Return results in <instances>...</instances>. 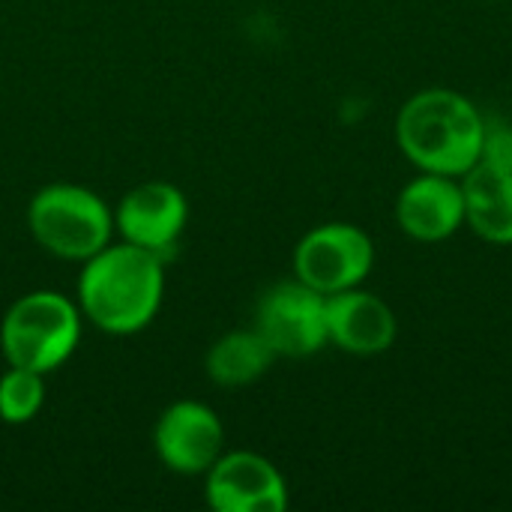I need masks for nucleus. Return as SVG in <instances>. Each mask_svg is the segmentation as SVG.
I'll list each match as a JSON object with an SVG mask.
<instances>
[{"mask_svg": "<svg viewBox=\"0 0 512 512\" xmlns=\"http://www.w3.org/2000/svg\"><path fill=\"white\" fill-rule=\"evenodd\" d=\"M486 117L477 105L444 87L414 93L396 117V141L402 153L429 174L462 177L483 153Z\"/></svg>", "mask_w": 512, "mask_h": 512, "instance_id": "nucleus-2", "label": "nucleus"}, {"mask_svg": "<svg viewBox=\"0 0 512 512\" xmlns=\"http://www.w3.org/2000/svg\"><path fill=\"white\" fill-rule=\"evenodd\" d=\"M276 360V351L258 330H234L207 351V375L219 387H246Z\"/></svg>", "mask_w": 512, "mask_h": 512, "instance_id": "nucleus-13", "label": "nucleus"}, {"mask_svg": "<svg viewBox=\"0 0 512 512\" xmlns=\"http://www.w3.org/2000/svg\"><path fill=\"white\" fill-rule=\"evenodd\" d=\"M225 429L213 408L201 402L171 405L153 432V447L159 462L174 474H207L210 465L222 456Z\"/></svg>", "mask_w": 512, "mask_h": 512, "instance_id": "nucleus-8", "label": "nucleus"}, {"mask_svg": "<svg viewBox=\"0 0 512 512\" xmlns=\"http://www.w3.org/2000/svg\"><path fill=\"white\" fill-rule=\"evenodd\" d=\"M156 252L132 243H108L84 261L78 282L81 312L105 333L129 336L144 330L159 312L165 270Z\"/></svg>", "mask_w": 512, "mask_h": 512, "instance_id": "nucleus-1", "label": "nucleus"}, {"mask_svg": "<svg viewBox=\"0 0 512 512\" xmlns=\"http://www.w3.org/2000/svg\"><path fill=\"white\" fill-rule=\"evenodd\" d=\"M396 222L408 237L420 243H438L453 237L465 225L462 183L447 174L423 171L399 192Z\"/></svg>", "mask_w": 512, "mask_h": 512, "instance_id": "nucleus-10", "label": "nucleus"}, {"mask_svg": "<svg viewBox=\"0 0 512 512\" xmlns=\"http://www.w3.org/2000/svg\"><path fill=\"white\" fill-rule=\"evenodd\" d=\"M480 162H489L495 168H504L512 174V126L501 120H486L483 132V153Z\"/></svg>", "mask_w": 512, "mask_h": 512, "instance_id": "nucleus-15", "label": "nucleus"}, {"mask_svg": "<svg viewBox=\"0 0 512 512\" xmlns=\"http://www.w3.org/2000/svg\"><path fill=\"white\" fill-rule=\"evenodd\" d=\"M81 339L78 306L57 291H33L15 300L0 324V348L9 366L48 375L63 366Z\"/></svg>", "mask_w": 512, "mask_h": 512, "instance_id": "nucleus-3", "label": "nucleus"}, {"mask_svg": "<svg viewBox=\"0 0 512 512\" xmlns=\"http://www.w3.org/2000/svg\"><path fill=\"white\" fill-rule=\"evenodd\" d=\"M375 264L372 237L348 222L312 228L294 249V273L300 282L330 297L357 288Z\"/></svg>", "mask_w": 512, "mask_h": 512, "instance_id": "nucleus-5", "label": "nucleus"}, {"mask_svg": "<svg viewBox=\"0 0 512 512\" xmlns=\"http://www.w3.org/2000/svg\"><path fill=\"white\" fill-rule=\"evenodd\" d=\"M186 219L189 204L183 192L162 180L135 186L114 210V228L123 234V240L150 249L159 258H165L177 246Z\"/></svg>", "mask_w": 512, "mask_h": 512, "instance_id": "nucleus-9", "label": "nucleus"}, {"mask_svg": "<svg viewBox=\"0 0 512 512\" xmlns=\"http://www.w3.org/2000/svg\"><path fill=\"white\" fill-rule=\"evenodd\" d=\"M27 225L45 252L63 261H87L108 246L114 213L84 186L51 183L33 195Z\"/></svg>", "mask_w": 512, "mask_h": 512, "instance_id": "nucleus-4", "label": "nucleus"}, {"mask_svg": "<svg viewBox=\"0 0 512 512\" xmlns=\"http://www.w3.org/2000/svg\"><path fill=\"white\" fill-rule=\"evenodd\" d=\"M327 333L336 348L357 357H375L396 342L399 324L381 297L360 291L357 285L327 297Z\"/></svg>", "mask_w": 512, "mask_h": 512, "instance_id": "nucleus-11", "label": "nucleus"}, {"mask_svg": "<svg viewBox=\"0 0 512 512\" xmlns=\"http://www.w3.org/2000/svg\"><path fill=\"white\" fill-rule=\"evenodd\" d=\"M45 402V384L42 372L9 366V372L0 378V420L21 426L30 423Z\"/></svg>", "mask_w": 512, "mask_h": 512, "instance_id": "nucleus-14", "label": "nucleus"}, {"mask_svg": "<svg viewBox=\"0 0 512 512\" xmlns=\"http://www.w3.org/2000/svg\"><path fill=\"white\" fill-rule=\"evenodd\" d=\"M255 330L276 357H312L327 342V297L306 282H279L258 300Z\"/></svg>", "mask_w": 512, "mask_h": 512, "instance_id": "nucleus-6", "label": "nucleus"}, {"mask_svg": "<svg viewBox=\"0 0 512 512\" xmlns=\"http://www.w3.org/2000/svg\"><path fill=\"white\" fill-rule=\"evenodd\" d=\"M465 222L477 237L495 246L512 243V174L489 162H477L462 174Z\"/></svg>", "mask_w": 512, "mask_h": 512, "instance_id": "nucleus-12", "label": "nucleus"}, {"mask_svg": "<svg viewBox=\"0 0 512 512\" xmlns=\"http://www.w3.org/2000/svg\"><path fill=\"white\" fill-rule=\"evenodd\" d=\"M207 504L216 512H282L288 486L273 462L258 453L219 456L207 471Z\"/></svg>", "mask_w": 512, "mask_h": 512, "instance_id": "nucleus-7", "label": "nucleus"}]
</instances>
